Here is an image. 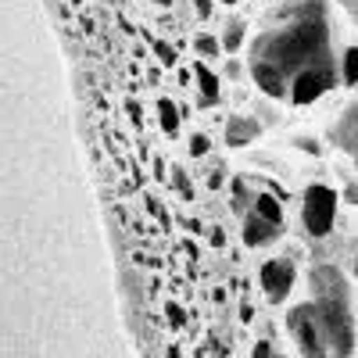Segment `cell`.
Masks as SVG:
<instances>
[{"label": "cell", "mask_w": 358, "mask_h": 358, "mask_svg": "<svg viewBox=\"0 0 358 358\" xmlns=\"http://www.w3.org/2000/svg\"><path fill=\"white\" fill-rule=\"evenodd\" d=\"M334 0H268L248 40V76L265 97L315 104L341 86L344 47Z\"/></svg>", "instance_id": "cell-1"}, {"label": "cell", "mask_w": 358, "mask_h": 358, "mask_svg": "<svg viewBox=\"0 0 358 358\" xmlns=\"http://www.w3.org/2000/svg\"><path fill=\"white\" fill-rule=\"evenodd\" d=\"M308 305L326 337L330 358H351L358 348V315H355L351 287L341 265L319 262L308 273Z\"/></svg>", "instance_id": "cell-2"}, {"label": "cell", "mask_w": 358, "mask_h": 358, "mask_svg": "<svg viewBox=\"0 0 358 358\" xmlns=\"http://www.w3.org/2000/svg\"><path fill=\"white\" fill-rule=\"evenodd\" d=\"M337 201L341 194L326 183H312L301 197V226L312 241H326L337 226Z\"/></svg>", "instance_id": "cell-3"}, {"label": "cell", "mask_w": 358, "mask_h": 358, "mask_svg": "<svg viewBox=\"0 0 358 358\" xmlns=\"http://www.w3.org/2000/svg\"><path fill=\"white\" fill-rule=\"evenodd\" d=\"M287 334H290V341L297 344V351H301L305 358H330V348H326V337L319 330L315 312H312L308 301L294 305L287 312Z\"/></svg>", "instance_id": "cell-4"}, {"label": "cell", "mask_w": 358, "mask_h": 358, "mask_svg": "<svg viewBox=\"0 0 358 358\" xmlns=\"http://www.w3.org/2000/svg\"><path fill=\"white\" fill-rule=\"evenodd\" d=\"M258 283H262V294L268 305H283L287 297L294 294V283H297V265L290 258H268L262 268H258Z\"/></svg>", "instance_id": "cell-5"}, {"label": "cell", "mask_w": 358, "mask_h": 358, "mask_svg": "<svg viewBox=\"0 0 358 358\" xmlns=\"http://www.w3.org/2000/svg\"><path fill=\"white\" fill-rule=\"evenodd\" d=\"M326 140H330L344 158H351L358 165V97L351 104H344L330 118V126H326Z\"/></svg>", "instance_id": "cell-6"}, {"label": "cell", "mask_w": 358, "mask_h": 358, "mask_svg": "<svg viewBox=\"0 0 358 358\" xmlns=\"http://www.w3.org/2000/svg\"><path fill=\"white\" fill-rule=\"evenodd\" d=\"M280 229H283V226L262 219L258 212H248V215H244V244H248V248H265V244L280 241Z\"/></svg>", "instance_id": "cell-7"}, {"label": "cell", "mask_w": 358, "mask_h": 358, "mask_svg": "<svg viewBox=\"0 0 358 358\" xmlns=\"http://www.w3.org/2000/svg\"><path fill=\"white\" fill-rule=\"evenodd\" d=\"M258 133H262V126L251 115H229L226 118V143L229 147H248L258 140Z\"/></svg>", "instance_id": "cell-8"}, {"label": "cell", "mask_w": 358, "mask_h": 358, "mask_svg": "<svg viewBox=\"0 0 358 358\" xmlns=\"http://www.w3.org/2000/svg\"><path fill=\"white\" fill-rule=\"evenodd\" d=\"M194 76H197V86H201V104H215L219 101V79L212 76L208 65H194Z\"/></svg>", "instance_id": "cell-9"}, {"label": "cell", "mask_w": 358, "mask_h": 358, "mask_svg": "<svg viewBox=\"0 0 358 358\" xmlns=\"http://www.w3.org/2000/svg\"><path fill=\"white\" fill-rule=\"evenodd\" d=\"M251 212H258L262 219H268V222H276V226H283V208H280V201L273 197V194H255V204H251Z\"/></svg>", "instance_id": "cell-10"}, {"label": "cell", "mask_w": 358, "mask_h": 358, "mask_svg": "<svg viewBox=\"0 0 358 358\" xmlns=\"http://www.w3.org/2000/svg\"><path fill=\"white\" fill-rule=\"evenodd\" d=\"M341 86L358 90V43L344 47V62H341Z\"/></svg>", "instance_id": "cell-11"}, {"label": "cell", "mask_w": 358, "mask_h": 358, "mask_svg": "<svg viewBox=\"0 0 358 358\" xmlns=\"http://www.w3.org/2000/svg\"><path fill=\"white\" fill-rule=\"evenodd\" d=\"M244 33H248V25L241 22V18H229L226 25H222V50H229V54H236V50H241L244 47Z\"/></svg>", "instance_id": "cell-12"}, {"label": "cell", "mask_w": 358, "mask_h": 358, "mask_svg": "<svg viewBox=\"0 0 358 358\" xmlns=\"http://www.w3.org/2000/svg\"><path fill=\"white\" fill-rule=\"evenodd\" d=\"M344 268H348V273L358 280V236H355V241L344 248Z\"/></svg>", "instance_id": "cell-13"}, {"label": "cell", "mask_w": 358, "mask_h": 358, "mask_svg": "<svg viewBox=\"0 0 358 358\" xmlns=\"http://www.w3.org/2000/svg\"><path fill=\"white\" fill-rule=\"evenodd\" d=\"M194 47H197V54H204V57H219V47H222V43H215L212 36H197Z\"/></svg>", "instance_id": "cell-14"}, {"label": "cell", "mask_w": 358, "mask_h": 358, "mask_svg": "<svg viewBox=\"0 0 358 358\" xmlns=\"http://www.w3.org/2000/svg\"><path fill=\"white\" fill-rule=\"evenodd\" d=\"M162 126H165V133H176V126H179V118H176V108H172L169 101H162Z\"/></svg>", "instance_id": "cell-15"}, {"label": "cell", "mask_w": 358, "mask_h": 358, "mask_svg": "<svg viewBox=\"0 0 358 358\" xmlns=\"http://www.w3.org/2000/svg\"><path fill=\"white\" fill-rule=\"evenodd\" d=\"M334 4H337V8H341V11H344V15L355 22V25H358V0H334Z\"/></svg>", "instance_id": "cell-16"}, {"label": "cell", "mask_w": 358, "mask_h": 358, "mask_svg": "<svg viewBox=\"0 0 358 358\" xmlns=\"http://www.w3.org/2000/svg\"><path fill=\"white\" fill-rule=\"evenodd\" d=\"M251 358H276V351H273V344H268V341H258L255 351H251Z\"/></svg>", "instance_id": "cell-17"}, {"label": "cell", "mask_w": 358, "mask_h": 358, "mask_svg": "<svg viewBox=\"0 0 358 358\" xmlns=\"http://www.w3.org/2000/svg\"><path fill=\"white\" fill-rule=\"evenodd\" d=\"M194 11L201 18H212V0H194Z\"/></svg>", "instance_id": "cell-18"}, {"label": "cell", "mask_w": 358, "mask_h": 358, "mask_svg": "<svg viewBox=\"0 0 358 358\" xmlns=\"http://www.w3.org/2000/svg\"><path fill=\"white\" fill-rule=\"evenodd\" d=\"M208 151V136H194L190 140V155H204Z\"/></svg>", "instance_id": "cell-19"}, {"label": "cell", "mask_w": 358, "mask_h": 358, "mask_svg": "<svg viewBox=\"0 0 358 358\" xmlns=\"http://www.w3.org/2000/svg\"><path fill=\"white\" fill-rule=\"evenodd\" d=\"M158 57H162V65H176V50H169L165 43H158Z\"/></svg>", "instance_id": "cell-20"}, {"label": "cell", "mask_w": 358, "mask_h": 358, "mask_svg": "<svg viewBox=\"0 0 358 358\" xmlns=\"http://www.w3.org/2000/svg\"><path fill=\"white\" fill-rule=\"evenodd\" d=\"M169 322L172 326H183V308H179V305H169Z\"/></svg>", "instance_id": "cell-21"}, {"label": "cell", "mask_w": 358, "mask_h": 358, "mask_svg": "<svg viewBox=\"0 0 358 358\" xmlns=\"http://www.w3.org/2000/svg\"><path fill=\"white\" fill-rule=\"evenodd\" d=\"M155 4H162V8H169V4H172V0H155Z\"/></svg>", "instance_id": "cell-22"}, {"label": "cell", "mask_w": 358, "mask_h": 358, "mask_svg": "<svg viewBox=\"0 0 358 358\" xmlns=\"http://www.w3.org/2000/svg\"><path fill=\"white\" fill-rule=\"evenodd\" d=\"M226 4H236V0H226Z\"/></svg>", "instance_id": "cell-23"}, {"label": "cell", "mask_w": 358, "mask_h": 358, "mask_svg": "<svg viewBox=\"0 0 358 358\" xmlns=\"http://www.w3.org/2000/svg\"><path fill=\"white\" fill-rule=\"evenodd\" d=\"M276 358H283V355H276Z\"/></svg>", "instance_id": "cell-24"}]
</instances>
